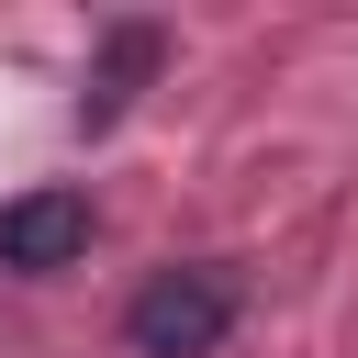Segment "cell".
<instances>
[{
	"label": "cell",
	"mask_w": 358,
	"mask_h": 358,
	"mask_svg": "<svg viewBox=\"0 0 358 358\" xmlns=\"http://www.w3.org/2000/svg\"><path fill=\"white\" fill-rule=\"evenodd\" d=\"M224 324H235V280L224 268H157L134 291V313H123V347L134 358H213Z\"/></svg>",
	"instance_id": "6da1fadb"
},
{
	"label": "cell",
	"mask_w": 358,
	"mask_h": 358,
	"mask_svg": "<svg viewBox=\"0 0 358 358\" xmlns=\"http://www.w3.org/2000/svg\"><path fill=\"white\" fill-rule=\"evenodd\" d=\"M90 246V190H22L0 201V268H67Z\"/></svg>",
	"instance_id": "7a4b0ae2"
},
{
	"label": "cell",
	"mask_w": 358,
	"mask_h": 358,
	"mask_svg": "<svg viewBox=\"0 0 358 358\" xmlns=\"http://www.w3.org/2000/svg\"><path fill=\"white\" fill-rule=\"evenodd\" d=\"M145 67H157V34H145V22H123V34H112V56H101V78H90V112H112Z\"/></svg>",
	"instance_id": "3957f363"
}]
</instances>
